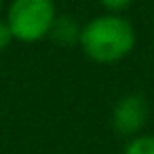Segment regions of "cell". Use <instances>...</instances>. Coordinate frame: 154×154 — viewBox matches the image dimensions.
<instances>
[{"mask_svg":"<svg viewBox=\"0 0 154 154\" xmlns=\"http://www.w3.org/2000/svg\"><path fill=\"white\" fill-rule=\"evenodd\" d=\"M122 154H154V135L139 133L131 137L122 150Z\"/></svg>","mask_w":154,"mask_h":154,"instance_id":"obj_5","label":"cell"},{"mask_svg":"<svg viewBox=\"0 0 154 154\" xmlns=\"http://www.w3.org/2000/svg\"><path fill=\"white\" fill-rule=\"evenodd\" d=\"M13 34H11V28L7 23V19H0V53L5 49H9V45L13 42Z\"/></svg>","mask_w":154,"mask_h":154,"instance_id":"obj_7","label":"cell"},{"mask_svg":"<svg viewBox=\"0 0 154 154\" xmlns=\"http://www.w3.org/2000/svg\"><path fill=\"white\" fill-rule=\"evenodd\" d=\"M150 116V103L141 93H127L122 95L112 108V129L120 137H135L143 131Z\"/></svg>","mask_w":154,"mask_h":154,"instance_id":"obj_3","label":"cell"},{"mask_svg":"<svg viewBox=\"0 0 154 154\" xmlns=\"http://www.w3.org/2000/svg\"><path fill=\"white\" fill-rule=\"evenodd\" d=\"M99 5H101L108 13L120 15V13H125V11L133 5V0H99Z\"/></svg>","mask_w":154,"mask_h":154,"instance_id":"obj_6","label":"cell"},{"mask_svg":"<svg viewBox=\"0 0 154 154\" xmlns=\"http://www.w3.org/2000/svg\"><path fill=\"white\" fill-rule=\"evenodd\" d=\"M55 17V0H11L5 19L15 40L38 42L42 38H49Z\"/></svg>","mask_w":154,"mask_h":154,"instance_id":"obj_2","label":"cell"},{"mask_svg":"<svg viewBox=\"0 0 154 154\" xmlns=\"http://www.w3.org/2000/svg\"><path fill=\"white\" fill-rule=\"evenodd\" d=\"M80 32H82V26L72 15H59L57 13V17L51 26V32H49V38L57 47L68 49V47L80 42Z\"/></svg>","mask_w":154,"mask_h":154,"instance_id":"obj_4","label":"cell"},{"mask_svg":"<svg viewBox=\"0 0 154 154\" xmlns=\"http://www.w3.org/2000/svg\"><path fill=\"white\" fill-rule=\"evenodd\" d=\"M2 7H5V0H0V13H2Z\"/></svg>","mask_w":154,"mask_h":154,"instance_id":"obj_8","label":"cell"},{"mask_svg":"<svg viewBox=\"0 0 154 154\" xmlns=\"http://www.w3.org/2000/svg\"><path fill=\"white\" fill-rule=\"evenodd\" d=\"M137 42V34L133 23L114 13L97 15L82 23L80 32V51L95 63L110 66L122 61Z\"/></svg>","mask_w":154,"mask_h":154,"instance_id":"obj_1","label":"cell"}]
</instances>
